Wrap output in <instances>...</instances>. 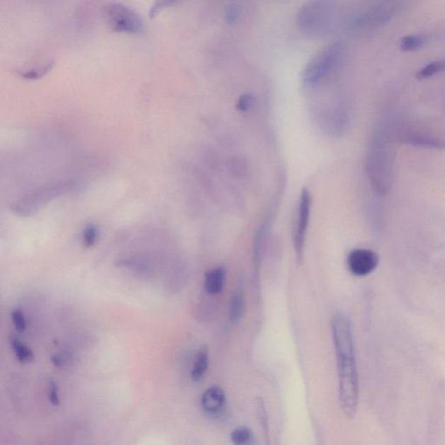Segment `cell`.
Listing matches in <instances>:
<instances>
[{
	"instance_id": "8fae6325",
	"label": "cell",
	"mask_w": 445,
	"mask_h": 445,
	"mask_svg": "<svg viewBox=\"0 0 445 445\" xmlns=\"http://www.w3.org/2000/svg\"><path fill=\"white\" fill-rule=\"evenodd\" d=\"M226 272L222 266L210 270L204 274V289L208 295L221 294L226 282Z\"/></svg>"
},
{
	"instance_id": "8992f818",
	"label": "cell",
	"mask_w": 445,
	"mask_h": 445,
	"mask_svg": "<svg viewBox=\"0 0 445 445\" xmlns=\"http://www.w3.org/2000/svg\"><path fill=\"white\" fill-rule=\"evenodd\" d=\"M105 11L110 26L117 32L140 33L144 29L141 15L130 6L121 3H109Z\"/></svg>"
},
{
	"instance_id": "2e32d148",
	"label": "cell",
	"mask_w": 445,
	"mask_h": 445,
	"mask_svg": "<svg viewBox=\"0 0 445 445\" xmlns=\"http://www.w3.org/2000/svg\"><path fill=\"white\" fill-rule=\"evenodd\" d=\"M404 141L406 144H412V146H418L429 148H444L445 144L440 140L431 138V137L412 134L406 136Z\"/></svg>"
},
{
	"instance_id": "7402d4cb",
	"label": "cell",
	"mask_w": 445,
	"mask_h": 445,
	"mask_svg": "<svg viewBox=\"0 0 445 445\" xmlns=\"http://www.w3.org/2000/svg\"><path fill=\"white\" fill-rule=\"evenodd\" d=\"M98 237V227L93 224H88L83 231V246L86 247V248H91L97 243Z\"/></svg>"
},
{
	"instance_id": "7c38bea8",
	"label": "cell",
	"mask_w": 445,
	"mask_h": 445,
	"mask_svg": "<svg viewBox=\"0 0 445 445\" xmlns=\"http://www.w3.org/2000/svg\"><path fill=\"white\" fill-rule=\"evenodd\" d=\"M209 367V352L207 347L203 346L197 352L194 360L192 378L194 382H200L204 378Z\"/></svg>"
},
{
	"instance_id": "ba28073f",
	"label": "cell",
	"mask_w": 445,
	"mask_h": 445,
	"mask_svg": "<svg viewBox=\"0 0 445 445\" xmlns=\"http://www.w3.org/2000/svg\"><path fill=\"white\" fill-rule=\"evenodd\" d=\"M72 185L74 184L69 181L59 182L37 190V191L30 194L29 196L20 201L18 204L14 205L15 211L21 212L29 215L30 212H35L37 204L47 202L52 197L68 191V190L71 189Z\"/></svg>"
},
{
	"instance_id": "7a4b0ae2",
	"label": "cell",
	"mask_w": 445,
	"mask_h": 445,
	"mask_svg": "<svg viewBox=\"0 0 445 445\" xmlns=\"http://www.w3.org/2000/svg\"><path fill=\"white\" fill-rule=\"evenodd\" d=\"M346 47L343 42L333 41L319 50L304 67L301 79L309 89L318 88L329 82L345 63Z\"/></svg>"
},
{
	"instance_id": "d6986e66",
	"label": "cell",
	"mask_w": 445,
	"mask_h": 445,
	"mask_svg": "<svg viewBox=\"0 0 445 445\" xmlns=\"http://www.w3.org/2000/svg\"><path fill=\"white\" fill-rule=\"evenodd\" d=\"M52 66L53 62L52 61H50V62L40 64V66H37L36 67L22 70L20 71V75L22 76V77L29 79H39L41 78L42 76L47 74V72L52 69Z\"/></svg>"
},
{
	"instance_id": "d4e9b609",
	"label": "cell",
	"mask_w": 445,
	"mask_h": 445,
	"mask_svg": "<svg viewBox=\"0 0 445 445\" xmlns=\"http://www.w3.org/2000/svg\"><path fill=\"white\" fill-rule=\"evenodd\" d=\"M48 398L52 405L56 406L60 404L59 388L52 380L48 383Z\"/></svg>"
},
{
	"instance_id": "603a6c76",
	"label": "cell",
	"mask_w": 445,
	"mask_h": 445,
	"mask_svg": "<svg viewBox=\"0 0 445 445\" xmlns=\"http://www.w3.org/2000/svg\"><path fill=\"white\" fill-rule=\"evenodd\" d=\"M255 103V97L252 93H243L238 98L236 108L238 111L246 112L253 108Z\"/></svg>"
},
{
	"instance_id": "9a60e30c",
	"label": "cell",
	"mask_w": 445,
	"mask_h": 445,
	"mask_svg": "<svg viewBox=\"0 0 445 445\" xmlns=\"http://www.w3.org/2000/svg\"><path fill=\"white\" fill-rule=\"evenodd\" d=\"M119 267H124L131 271L148 275L151 272L150 265L146 261L138 257H125L117 261Z\"/></svg>"
},
{
	"instance_id": "4fadbf2b",
	"label": "cell",
	"mask_w": 445,
	"mask_h": 445,
	"mask_svg": "<svg viewBox=\"0 0 445 445\" xmlns=\"http://www.w3.org/2000/svg\"><path fill=\"white\" fill-rule=\"evenodd\" d=\"M245 294L242 291H235L230 300L229 319L233 324L238 323L245 313Z\"/></svg>"
},
{
	"instance_id": "5bb4252c",
	"label": "cell",
	"mask_w": 445,
	"mask_h": 445,
	"mask_svg": "<svg viewBox=\"0 0 445 445\" xmlns=\"http://www.w3.org/2000/svg\"><path fill=\"white\" fill-rule=\"evenodd\" d=\"M11 349L16 356L17 359L21 363L28 364L33 362L34 360V354L28 346H26L23 342L15 335H11L9 338Z\"/></svg>"
},
{
	"instance_id": "44dd1931",
	"label": "cell",
	"mask_w": 445,
	"mask_h": 445,
	"mask_svg": "<svg viewBox=\"0 0 445 445\" xmlns=\"http://www.w3.org/2000/svg\"><path fill=\"white\" fill-rule=\"evenodd\" d=\"M425 37L422 35H412L403 37L400 43L402 50L415 51L424 44Z\"/></svg>"
},
{
	"instance_id": "5b68a950",
	"label": "cell",
	"mask_w": 445,
	"mask_h": 445,
	"mask_svg": "<svg viewBox=\"0 0 445 445\" xmlns=\"http://www.w3.org/2000/svg\"><path fill=\"white\" fill-rule=\"evenodd\" d=\"M397 2H378L364 11L353 14L348 21L349 29L364 32L383 25L393 18Z\"/></svg>"
},
{
	"instance_id": "9c48e42d",
	"label": "cell",
	"mask_w": 445,
	"mask_h": 445,
	"mask_svg": "<svg viewBox=\"0 0 445 445\" xmlns=\"http://www.w3.org/2000/svg\"><path fill=\"white\" fill-rule=\"evenodd\" d=\"M378 262V254L368 249L353 250L347 257L349 271L357 277H364L374 272Z\"/></svg>"
},
{
	"instance_id": "cb8c5ba5",
	"label": "cell",
	"mask_w": 445,
	"mask_h": 445,
	"mask_svg": "<svg viewBox=\"0 0 445 445\" xmlns=\"http://www.w3.org/2000/svg\"><path fill=\"white\" fill-rule=\"evenodd\" d=\"M11 323L14 328L20 333H24L26 330V320L24 313L20 309H15L11 313Z\"/></svg>"
},
{
	"instance_id": "277c9868",
	"label": "cell",
	"mask_w": 445,
	"mask_h": 445,
	"mask_svg": "<svg viewBox=\"0 0 445 445\" xmlns=\"http://www.w3.org/2000/svg\"><path fill=\"white\" fill-rule=\"evenodd\" d=\"M340 11L337 3L316 0L304 4L296 14V25L304 34L311 37L330 35L336 29Z\"/></svg>"
},
{
	"instance_id": "ac0fdd59",
	"label": "cell",
	"mask_w": 445,
	"mask_h": 445,
	"mask_svg": "<svg viewBox=\"0 0 445 445\" xmlns=\"http://www.w3.org/2000/svg\"><path fill=\"white\" fill-rule=\"evenodd\" d=\"M253 437L252 429L247 426H238L231 433V443L234 445H247Z\"/></svg>"
},
{
	"instance_id": "484cf974",
	"label": "cell",
	"mask_w": 445,
	"mask_h": 445,
	"mask_svg": "<svg viewBox=\"0 0 445 445\" xmlns=\"http://www.w3.org/2000/svg\"><path fill=\"white\" fill-rule=\"evenodd\" d=\"M176 4H178V1H161V2L155 3L154 6H152L151 8L150 16L151 18L154 17L155 15L157 14L158 11L163 8V7L172 6V5H176Z\"/></svg>"
},
{
	"instance_id": "e0dca14e",
	"label": "cell",
	"mask_w": 445,
	"mask_h": 445,
	"mask_svg": "<svg viewBox=\"0 0 445 445\" xmlns=\"http://www.w3.org/2000/svg\"><path fill=\"white\" fill-rule=\"evenodd\" d=\"M243 13L241 3L231 1L228 3L224 9V21L229 25H234L241 18Z\"/></svg>"
},
{
	"instance_id": "52a82bcc",
	"label": "cell",
	"mask_w": 445,
	"mask_h": 445,
	"mask_svg": "<svg viewBox=\"0 0 445 445\" xmlns=\"http://www.w3.org/2000/svg\"><path fill=\"white\" fill-rule=\"evenodd\" d=\"M311 210V195L306 188L302 190L300 194L298 218L295 226L294 245L296 258L299 263H302L304 260V245L309 226Z\"/></svg>"
},
{
	"instance_id": "30bf717a",
	"label": "cell",
	"mask_w": 445,
	"mask_h": 445,
	"mask_svg": "<svg viewBox=\"0 0 445 445\" xmlns=\"http://www.w3.org/2000/svg\"><path fill=\"white\" fill-rule=\"evenodd\" d=\"M226 403V393L221 387L216 386L208 388L201 397V406L209 415H218L222 412Z\"/></svg>"
},
{
	"instance_id": "ffe728a7",
	"label": "cell",
	"mask_w": 445,
	"mask_h": 445,
	"mask_svg": "<svg viewBox=\"0 0 445 445\" xmlns=\"http://www.w3.org/2000/svg\"><path fill=\"white\" fill-rule=\"evenodd\" d=\"M445 69V61L437 60L434 62H432L422 68V69L417 72V78L420 79H427L432 77L439 72L443 71Z\"/></svg>"
},
{
	"instance_id": "3957f363",
	"label": "cell",
	"mask_w": 445,
	"mask_h": 445,
	"mask_svg": "<svg viewBox=\"0 0 445 445\" xmlns=\"http://www.w3.org/2000/svg\"><path fill=\"white\" fill-rule=\"evenodd\" d=\"M366 172L374 192L386 196L393 185V158L381 132H375L371 139L366 154Z\"/></svg>"
},
{
	"instance_id": "6da1fadb",
	"label": "cell",
	"mask_w": 445,
	"mask_h": 445,
	"mask_svg": "<svg viewBox=\"0 0 445 445\" xmlns=\"http://www.w3.org/2000/svg\"><path fill=\"white\" fill-rule=\"evenodd\" d=\"M330 325L336 352L338 400L345 415L353 418L359 406V383L352 325L345 315L338 313L333 316Z\"/></svg>"
}]
</instances>
